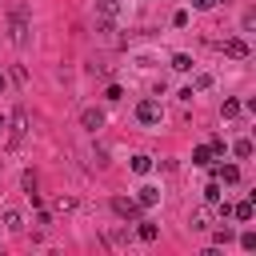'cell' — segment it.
Masks as SVG:
<instances>
[{"instance_id": "9", "label": "cell", "mask_w": 256, "mask_h": 256, "mask_svg": "<svg viewBox=\"0 0 256 256\" xmlns=\"http://www.w3.org/2000/svg\"><path fill=\"white\" fill-rule=\"evenodd\" d=\"M216 180H224V184H236V180H240V168H236V164H220V168H216Z\"/></svg>"}, {"instance_id": "16", "label": "cell", "mask_w": 256, "mask_h": 256, "mask_svg": "<svg viewBox=\"0 0 256 256\" xmlns=\"http://www.w3.org/2000/svg\"><path fill=\"white\" fill-rule=\"evenodd\" d=\"M136 232H140V240H156V236H160V228H156V224H148V220H140V228H136Z\"/></svg>"}, {"instance_id": "8", "label": "cell", "mask_w": 256, "mask_h": 256, "mask_svg": "<svg viewBox=\"0 0 256 256\" xmlns=\"http://www.w3.org/2000/svg\"><path fill=\"white\" fill-rule=\"evenodd\" d=\"M136 204H140V208L160 204V188H156V184H144V188H140V196H136Z\"/></svg>"}, {"instance_id": "10", "label": "cell", "mask_w": 256, "mask_h": 256, "mask_svg": "<svg viewBox=\"0 0 256 256\" xmlns=\"http://www.w3.org/2000/svg\"><path fill=\"white\" fill-rule=\"evenodd\" d=\"M132 172H136V176H148V172H152V156H144V152L132 156Z\"/></svg>"}, {"instance_id": "20", "label": "cell", "mask_w": 256, "mask_h": 256, "mask_svg": "<svg viewBox=\"0 0 256 256\" xmlns=\"http://www.w3.org/2000/svg\"><path fill=\"white\" fill-rule=\"evenodd\" d=\"M204 88H212V76H208V72H200V76H196V84H192V92H204Z\"/></svg>"}, {"instance_id": "5", "label": "cell", "mask_w": 256, "mask_h": 256, "mask_svg": "<svg viewBox=\"0 0 256 256\" xmlns=\"http://www.w3.org/2000/svg\"><path fill=\"white\" fill-rule=\"evenodd\" d=\"M112 212H116L120 220H140V204L128 200V196H112Z\"/></svg>"}, {"instance_id": "25", "label": "cell", "mask_w": 256, "mask_h": 256, "mask_svg": "<svg viewBox=\"0 0 256 256\" xmlns=\"http://www.w3.org/2000/svg\"><path fill=\"white\" fill-rule=\"evenodd\" d=\"M4 128H8V116H4V112H0V132H4Z\"/></svg>"}, {"instance_id": "2", "label": "cell", "mask_w": 256, "mask_h": 256, "mask_svg": "<svg viewBox=\"0 0 256 256\" xmlns=\"http://www.w3.org/2000/svg\"><path fill=\"white\" fill-rule=\"evenodd\" d=\"M136 120H140V124H160V120H164L160 100H152V96H148V100H140V104H136Z\"/></svg>"}, {"instance_id": "6", "label": "cell", "mask_w": 256, "mask_h": 256, "mask_svg": "<svg viewBox=\"0 0 256 256\" xmlns=\"http://www.w3.org/2000/svg\"><path fill=\"white\" fill-rule=\"evenodd\" d=\"M220 48H224V52H228L232 60H244V56H248V40H244V36H228V40H224Z\"/></svg>"}, {"instance_id": "23", "label": "cell", "mask_w": 256, "mask_h": 256, "mask_svg": "<svg viewBox=\"0 0 256 256\" xmlns=\"http://www.w3.org/2000/svg\"><path fill=\"white\" fill-rule=\"evenodd\" d=\"M232 240V228H216V244H228Z\"/></svg>"}, {"instance_id": "19", "label": "cell", "mask_w": 256, "mask_h": 256, "mask_svg": "<svg viewBox=\"0 0 256 256\" xmlns=\"http://www.w3.org/2000/svg\"><path fill=\"white\" fill-rule=\"evenodd\" d=\"M56 212H76V200L72 196H56Z\"/></svg>"}, {"instance_id": "21", "label": "cell", "mask_w": 256, "mask_h": 256, "mask_svg": "<svg viewBox=\"0 0 256 256\" xmlns=\"http://www.w3.org/2000/svg\"><path fill=\"white\" fill-rule=\"evenodd\" d=\"M232 152H236V156H252V140H236Z\"/></svg>"}, {"instance_id": "1", "label": "cell", "mask_w": 256, "mask_h": 256, "mask_svg": "<svg viewBox=\"0 0 256 256\" xmlns=\"http://www.w3.org/2000/svg\"><path fill=\"white\" fill-rule=\"evenodd\" d=\"M124 16V0H96V24L108 32L116 20Z\"/></svg>"}, {"instance_id": "17", "label": "cell", "mask_w": 256, "mask_h": 256, "mask_svg": "<svg viewBox=\"0 0 256 256\" xmlns=\"http://www.w3.org/2000/svg\"><path fill=\"white\" fill-rule=\"evenodd\" d=\"M240 108H244L240 100H224V108H220V112H224V120H232V116H240Z\"/></svg>"}, {"instance_id": "13", "label": "cell", "mask_w": 256, "mask_h": 256, "mask_svg": "<svg viewBox=\"0 0 256 256\" xmlns=\"http://www.w3.org/2000/svg\"><path fill=\"white\" fill-rule=\"evenodd\" d=\"M172 68H176V72H192V56H188V52H176V56H172Z\"/></svg>"}, {"instance_id": "18", "label": "cell", "mask_w": 256, "mask_h": 256, "mask_svg": "<svg viewBox=\"0 0 256 256\" xmlns=\"http://www.w3.org/2000/svg\"><path fill=\"white\" fill-rule=\"evenodd\" d=\"M220 196H224V192H220V184H216V180H212V184H208V188H204V200H208V204H216V200H220Z\"/></svg>"}, {"instance_id": "24", "label": "cell", "mask_w": 256, "mask_h": 256, "mask_svg": "<svg viewBox=\"0 0 256 256\" xmlns=\"http://www.w3.org/2000/svg\"><path fill=\"white\" fill-rule=\"evenodd\" d=\"M240 244H244V248L252 252V248H256V232H244V236H240Z\"/></svg>"}, {"instance_id": "4", "label": "cell", "mask_w": 256, "mask_h": 256, "mask_svg": "<svg viewBox=\"0 0 256 256\" xmlns=\"http://www.w3.org/2000/svg\"><path fill=\"white\" fill-rule=\"evenodd\" d=\"M12 44H20V48L28 44V12L24 8L12 12Z\"/></svg>"}, {"instance_id": "22", "label": "cell", "mask_w": 256, "mask_h": 256, "mask_svg": "<svg viewBox=\"0 0 256 256\" xmlns=\"http://www.w3.org/2000/svg\"><path fill=\"white\" fill-rule=\"evenodd\" d=\"M196 12H208V8H216V0H188Z\"/></svg>"}, {"instance_id": "26", "label": "cell", "mask_w": 256, "mask_h": 256, "mask_svg": "<svg viewBox=\"0 0 256 256\" xmlns=\"http://www.w3.org/2000/svg\"><path fill=\"white\" fill-rule=\"evenodd\" d=\"M0 92H4V76H0Z\"/></svg>"}, {"instance_id": "11", "label": "cell", "mask_w": 256, "mask_h": 256, "mask_svg": "<svg viewBox=\"0 0 256 256\" xmlns=\"http://www.w3.org/2000/svg\"><path fill=\"white\" fill-rule=\"evenodd\" d=\"M4 224H8L12 232H24V216H20L16 208H4Z\"/></svg>"}, {"instance_id": "7", "label": "cell", "mask_w": 256, "mask_h": 256, "mask_svg": "<svg viewBox=\"0 0 256 256\" xmlns=\"http://www.w3.org/2000/svg\"><path fill=\"white\" fill-rule=\"evenodd\" d=\"M80 124H84L88 132H96V128H104V112H100V108H84V112H80Z\"/></svg>"}, {"instance_id": "14", "label": "cell", "mask_w": 256, "mask_h": 256, "mask_svg": "<svg viewBox=\"0 0 256 256\" xmlns=\"http://www.w3.org/2000/svg\"><path fill=\"white\" fill-rule=\"evenodd\" d=\"M252 212H256V208H252V200H244V204H236V208H232V216H236V220H252Z\"/></svg>"}, {"instance_id": "3", "label": "cell", "mask_w": 256, "mask_h": 256, "mask_svg": "<svg viewBox=\"0 0 256 256\" xmlns=\"http://www.w3.org/2000/svg\"><path fill=\"white\" fill-rule=\"evenodd\" d=\"M8 124H12V136H8V144H12V148H20V144H24V136H28V116L16 108V112L8 116Z\"/></svg>"}, {"instance_id": "15", "label": "cell", "mask_w": 256, "mask_h": 256, "mask_svg": "<svg viewBox=\"0 0 256 256\" xmlns=\"http://www.w3.org/2000/svg\"><path fill=\"white\" fill-rule=\"evenodd\" d=\"M188 224H192V228H208V208H196V212L188 216Z\"/></svg>"}, {"instance_id": "12", "label": "cell", "mask_w": 256, "mask_h": 256, "mask_svg": "<svg viewBox=\"0 0 256 256\" xmlns=\"http://www.w3.org/2000/svg\"><path fill=\"white\" fill-rule=\"evenodd\" d=\"M192 164H200V168H208V164H212V148H208V144H200V148L192 152Z\"/></svg>"}]
</instances>
